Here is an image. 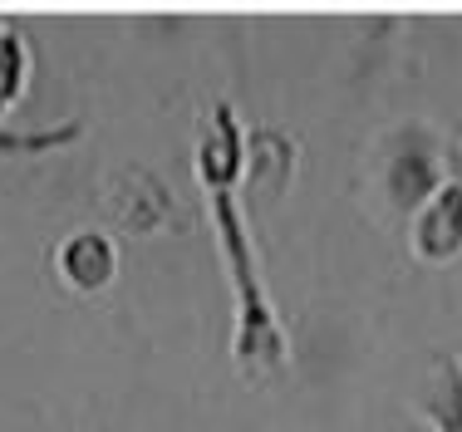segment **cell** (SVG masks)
Masks as SVG:
<instances>
[{
    "mask_svg": "<svg viewBox=\"0 0 462 432\" xmlns=\"http://www.w3.org/2000/svg\"><path fill=\"white\" fill-rule=\"evenodd\" d=\"M30 79V50L25 40L15 35L10 25H0V114L20 98V88Z\"/></svg>",
    "mask_w": 462,
    "mask_h": 432,
    "instance_id": "cell-1",
    "label": "cell"
}]
</instances>
